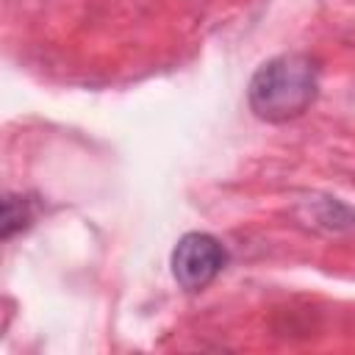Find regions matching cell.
I'll return each mask as SVG.
<instances>
[{
	"label": "cell",
	"instance_id": "6da1fadb",
	"mask_svg": "<svg viewBox=\"0 0 355 355\" xmlns=\"http://www.w3.org/2000/svg\"><path fill=\"white\" fill-rule=\"evenodd\" d=\"M319 94V64L308 53H280L263 61L247 86L250 111L263 122L302 116Z\"/></svg>",
	"mask_w": 355,
	"mask_h": 355
},
{
	"label": "cell",
	"instance_id": "7a4b0ae2",
	"mask_svg": "<svg viewBox=\"0 0 355 355\" xmlns=\"http://www.w3.org/2000/svg\"><path fill=\"white\" fill-rule=\"evenodd\" d=\"M169 263H172V277L178 280L180 288L200 291L208 283H214L216 275L225 269L227 250L216 236L191 230L178 239Z\"/></svg>",
	"mask_w": 355,
	"mask_h": 355
},
{
	"label": "cell",
	"instance_id": "3957f363",
	"mask_svg": "<svg viewBox=\"0 0 355 355\" xmlns=\"http://www.w3.org/2000/svg\"><path fill=\"white\" fill-rule=\"evenodd\" d=\"M33 200L22 194H6L3 197V239H11L14 233L25 230L33 222Z\"/></svg>",
	"mask_w": 355,
	"mask_h": 355
}]
</instances>
